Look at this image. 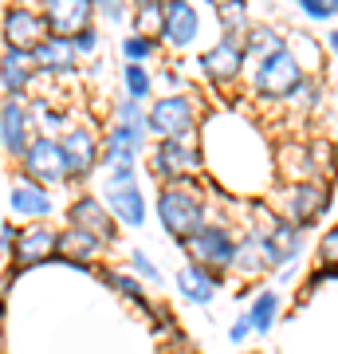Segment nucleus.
<instances>
[{
  "label": "nucleus",
  "instance_id": "obj_45",
  "mask_svg": "<svg viewBox=\"0 0 338 354\" xmlns=\"http://www.w3.org/2000/svg\"><path fill=\"white\" fill-rule=\"evenodd\" d=\"M165 4H185V0H165Z\"/></svg>",
  "mask_w": 338,
  "mask_h": 354
},
{
  "label": "nucleus",
  "instance_id": "obj_6",
  "mask_svg": "<svg viewBox=\"0 0 338 354\" xmlns=\"http://www.w3.org/2000/svg\"><path fill=\"white\" fill-rule=\"evenodd\" d=\"M256 241H260L263 256H267V268L272 272H283L299 260L303 252V228L291 221V216H267V228H252Z\"/></svg>",
  "mask_w": 338,
  "mask_h": 354
},
{
  "label": "nucleus",
  "instance_id": "obj_27",
  "mask_svg": "<svg viewBox=\"0 0 338 354\" xmlns=\"http://www.w3.org/2000/svg\"><path fill=\"white\" fill-rule=\"evenodd\" d=\"M165 16H169V4H165V0H146V4H138V12H134V32H138V36L162 39Z\"/></svg>",
  "mask_w": 338,
  "mask_h": 354
},
{
  "label": "nucleus",
  "instance_id": "obj_12",
  "mask_svg": "<svg viewBox=\"0 0 338 354\" xmlns=\"http://www.w3.org/2000/svg\"><path fill=\"white\" fill-rule=\"evenodd\" d=\"M32 111H28L20 99H4V111H0V142H4V158L12 162H24L28 146H32Z\"/></svg>",
  "mask_w": 338,
  "mask_h": 354
},
{
  "label": "nucleus",
  "instance_id": "obj_10",
  "mask_svg": "<svg viewBox=\"0 0 338 354\" xmlns=\"http://www.w3.org/2000/svg\"><path fill=\"white\" fill-rule=\"evenodd\" d=\"M326 205H330V185L319 181V177H299V181L288 185V216L299 228L319 225V216L326 213Z\"/></svg>",
  "mask_w": 338,
  "mask_h": 354
},
{
  "label": "nucleus",
  "instance_id": "obj_32",
  "mask_svg": "<svg viewBox=\"0 0 338 354\" xmlns=\"http://www.w3.org/2000/svg\"><path fill=\"white\" fill-rule=\"evenodd\" d=\"M28 111H32V122L39 127V134H48V130H55V127L63 122V111H55V106H48L44 99H36L32 106H28Z\"/></svg>",
  "mask_w": 338,
  "mask_h": 354
},
{
  "label": "nucleus",
  "instance_id": "obj_3",
  "mask_svg": "<svg viewBox=\"0 0 338 354\" xmlns=\"http://www.w3.org/2000/svg\"><path fill=\"white\" fill-rule=\"evenodd\" d=\"M303 67H299V59L291 55L288 48L283 51H276V55H267L263 64H256V95L260 99H267V102H288L295 91L303 87Z\"/></svg>",
  "mask_w": 338,
  "mask_h": 354
},
{
  "label": "nucleus",
  "instance_id": "obj_16",
  "mask_svg": "<svg viewBox=\"0 0 338 354\" xmlns=\"http://www.w3.org/2000/svg\"><path fill=\"white\" fill-rule=\"evenodd\" d=\"M8 209H12V216H20V221L39 225V221H48V216L55 213V201H51V193L44 189V185H36V181H28V177L20 174V177L8 181Z\"/></svg>",
  "mask_w": 338,
  "mask_h": 354
},
{
  "label": "nucleus",
  "instance_id": "obj_9",
  "mask_svg": "<svg viewBox=\"0 0 338 354\" xmlns=\"http://www.w3.org/2000/svg\"><path fill=\"white\" fill-rule=\"evenodd\" d=\"M59 146L67 153V174H71V181H87L102 165V142L95 138L91 127H67L59 134Z\"/></svg>",
  "mask_w": 338,
  "mask_h": 354
},
{
  "label": "nucleus",
  "instance_id": "obj_26",
  "mask_svg": "<svg viewBox=\"0 0 338 354\" xmlns=\"http://www.w3.org/2000/svg\"><path fill=\"white\" fill-rule=\"evenodd\" d=\"M236 272H240V276H248V279L272 272V268H267V256H263V248H260V241H256V232H244V236H240Z\"/></svg>",
  "mask_w": 338,
  "mask_h": 354
},
{
  "label": "nucleus",
  "instance_id": "obj_14",
  "mask_svg": "<svg viewBox=\"0 0 338 354\" xmlns=\"http://www.w3.org/2000/svg\"><path fill=\"white\" fill-rule=\"evenodd\" d=\"M51 36L44 12H32V8H8L4 12V48H16V51H32Z\"/></svg>",
  "mask_w": 338,
  "mask_h": 354
},
{
  "label": "nucleus",
  "instance_id": "obj_44",
  "mask_svg": "<svg viewBox=\"0 0 338 354\" xmlns=\"http://www.w3.org/2000/svg\"><path fill=\"white\" fill-rule=\"evenodd\" d=\"M335 146H338V118H335Z\"/></svg>",
  "mask_w": 338,
  "mask_h": 354
},
{
  "label": "nucleus",
  "instance_id": "obj_11",
  "mask_svg": "<svg viewBox=\"0 0 338 354\" xmlns=\"http://www.w3.org/2000/svg\"><path fill=\"white\" fill-rule=\"evenodd\" d=\"M102 201H106V209L114 213V221L122 228H142L146 225V193H142L138 177L134 181H114V177H106L102 181Z\"/></svg>",
  "mask_w": 338,
  "mask_h": 354
},
{
  "label": "nucleus",
  "instance_id": "obj_7",
  "mask_svg": "<svg viewBox=\"0 0 338 354\" xmlns=\"http://www.w3.org/2000/svg\"><path fill=\"white\" fill-rule=\"evenodd\" d=\"M205 158H200L197 146L189 142H177V138H158V146L150 150V174L165 185H177V181H189L197 174Z\"/></svg>",
  "mask_w": 338,
  "mask_h": 354
},
{
  "label": "nucleus",
  "instance_id": "obj_35",
  "mask_svg": "<svg viewBox=\"0 0 338 354\" xmlns=\"http://www.w3.org/2000/svg\"><path fill=\"white\" fill-rule=\"evenodd\" d=\"M319 99H323V91H319V83L314 79H303V87L291 95V106H303V111H311V106H319Z\"/></svg>",
  "mask_w": 338,
  "mask_h": 354
},
{
  "label": "nucleus",
  "instance_id": "obj_37",
  "mask_svg": "<svg viewBox=\"0 0 338 354\" xmlns=\"http://www.w3.org/2000/svg\"><path fill=\"white\" fill-rule=\"evenodd\" d=\"M248 335H256V327H252V319L248 315H236V323H232V327H228V342H244L248 339Z\"/></svg>",
  "mask_w": 338,
  "mask_h": 354
},
{
  "label": "nucleus",
  "instance_id": "obj_1",
  "mask_svg": "<svg viewBox=\"0 0 338 354\" xmlns=\"http://www.w3.org/2000/svg\"><path fill=\"white\" fill-rule=\"evenodd\" d=\"M158 221H162L165 236H173L177 244H189L200 228L209 225V205L193 189V181L162 185V193H158Z\"/></svg>",
  "mask_w": 338,
  "mask_h": 354
},
{
  "label": "nucleus",
  "instance_id": "obj_20",
  "mask_svg": "<svg viewBox=\"0 0 338 354\" xmlns=\"http://www.w3.org/2000/svg\"><path fill=\"white\" fill-rule=\"evenodd\" d=\"M32 64H36L39 71H48V75H71V71L79 67V48H75V39L48 36L36 51H32Z\"/></svg>",
  "mask_w": 338,
  "mask_h": 354
},
{
  "label": "nucleus",
  "instance_id": "obj_24",
  "mask_svg": "<svg viewBox=\"0 0 338 354\" xmlns=\"http://www.w3.org/2000/svg\"><path fill=\"white\" fill-rule=\"evenodd\" d=\"M288 51L299 59V67H303V75L307 79H314L319 71H323V44H319L314 36H307V32H291Z\"/></svg>",
  "mask_w": 338,
  "mask_h": 354
},
{
  "label": "nucleus",
  "instance_id": "obj_36",
  "mask_svg": "<svg viewBox=\"0 0 338 354\" xmlns=\"http://www.w3.org/2000/svg\"><path fill=\"white\" fill-rule=\"evenodd\" d=\"M295 4L311 20H330V16H338V0H295Z\"/></svg>",
  "mask_w": 338,
  "mask_h": 354
},
{
  "label": "nucleus",
  "instance_id": "obj_13",
  "mask_svg": "<svg viewBox=\"0 0 338 354\" xmlns=\"http://www.w3.org/2000/svg\"><path fill=\"white\" fill-rule=\"evenodd\" d=\"M55 248H59V232L48 225V221H39V225H28L20 232V241H16V252L8 264L16 272H28V268L44 264V260H55Z\"/></svg>",
  "mask_w": 338,
  "mask_h": 354
},
{
  "label": "nucleus",
  "instance_id": "obj_28",
  "mask_svg": "<svg viewBox=\"0 0 338 354\" xmlns=\"http://www.w3.org/2000/svg\"><path fill=\"white\" fill-rule=\"evenodd\" d=\"M102 283H106V288H114L122 299L138 304L142 311H150V299H146V279H138L134 272H102Z\"/></svg>",
  "mask_w": 338,
  "mask_h": 354
},
{
  "label": "nucleus",
  "instance_id": "obj_2",
  "mask_svg": "<svg viewBox=\"0 0 338 354\" xmlns=\"http://www.w3.org/2000/svg\"><path fill=\"white\" fill-rule=\"evenodd\" d=\"M181 248L189 252V260H197V264L213 268V272H220V276H225L228 268H236L240 236H236L228 225H216V221H209V225L200 228V232H197L189 244H181Z\"/></svg>",
  "mask_w": 338,
  "mask_h": 354
},
{
  "label": "nucleus",
  "instance_id": "obj_40",
  "mask_svg": "<svg viewBox=\"0 0 338 354\" xmlns=\"http://www.w3.org/2000/svg\"><path fill=\"white\" fill-rule=\"evenodd\" d=\"M95 8H99V12H106L114 24H118V20L126 16V0H95Z\"/></svg>",
  "mask_w": 338,
  "mask_h": 354
},
{
  "label": "nucleus",
  "instance_id": "obj_25",
  "mask_svg": "<svg viewBox=\"0 0 338 354\" xmlns=\"http://www.w3.org/2000/svg\"><path fill=\"white\" fill-rule=\"evenodd\" d=\"M288 48V36H279V28H252L248 36H244V51H248V59H256V64H263L267 55H276V51Z\"/></svg>",
  "mask_w": 338,
  "mask_h": 354
},
{
  "label": "nucleus",
  "instance_id": "obj_39",
  "mask_svg": "<svg viewBox=\"0 0 338 354\" xmlns=\"http://www.w3.org/2000/svg\"><path fill=\"white\" fill-rule=\"evenodd\" d=\"M75 48H79V55H91V51L99 48V28H87V32H79V36H75Z\"/></svg>",
  "mask_w": 338,
  "mask_h": 354
},
{
  "label": "nucleus",
  "instance_id": "obj_15",
  "mask_svg": "<svg viewBox=\"0 0 338 354\" xmlns=\"http://www.w3.org/2000/svg\"><path fill=\"white\" fill-rule=\"evenodd\" d=\"M44 20H48L51 36L75 39L95 20V0H44Z\"/></svg>",
  "mask_w": 338,
  "mask_h": 354
},
{
  "label": "nucleus",
  "instance_id": "obj_23",
  "mask_svg": "<svg viewBox=\"0 0 338 354\" xmlns=\"http://www.w3.org/2000/svg\"><path fill=\"white\" fill-rule=\"evenodd\" d=\"M244 315L252 319L256 335H267V330L276 327V319H279V291L276 288H260L256 295H252V304H248Z\"/></svg>",
  "mask_w": 338,
  "mask_h": 354
},
{
  "label": "nucleus",
  "instance_id": "obj_21",
  "mask_svg": "<svg viewBox=\"0 0 338 354\" xmlns=\"http://www.w3.org/2000/svg\"><path fill=\"white\" fill-rule=\"evenodd\" d=\"M200 32V16L193 4H169V16H165V32H162V44L169 48H189Z\"/></svg>",
  "mask_w": 338,
  "mask_h": 354
},
{
  "label": "nucleus",
  "instance_id": "obj_18",
  "mask_svg": "<svg viewBox=\"0 0 338 354\" xmlns=\"http://www.w3.org/2000/svg\"><path fill=\"white\" fill-rule=\"evenodd\" d=\"M177 291H181V299L193 307H209L216 299V291H220V283H225V276L220 272H213V268L197 264V260H189V264L177 268L173 276Z\"/></svg>",
  "mask_w": 338,
  "mask_h": 354
},
{
  "label": "nucleus",
  "instance_id": "obj_38",
  "mask_svg": "<svg viewBox=\"0 0 338 354\" xmlns=\"http://www.w3.org/2000/svg\"><path fill=\"white\" fill-rule=\"evenodd\" d=\"M16 241H20V232H16V225H12V216L0 225V244H4V256L12 260V252H16Z\"/></svg>",
  "mask_w": 338,
  "mask_h": 354
},
{
  "label": "nucleus",
  "instance_id": "obj_4",
  "mask_svg": "<svg viewBox=\"0 0 338 354\" xmlns=\"http://www.w3.org/2000/svg\"><path fill=\"white\" fill-rule=\"evenodd\" d=\"M20 174L28 181H36L44 189H55V185H67L71 174H67V153H63L59 138H51V134H36L32 146H28L24 162H20Z\"/></svg>",
  "mask_w": 338,
  "mask_h": 354
},
{
  "label": "nucleus",
  "instance_id": "obj_43",
  "mask_svg": "<svg viewBox=\"0 0 338 354\" xmlns=\"http://www.w3.org/2000/svg\"><path fill=\"white\" fill-rule=\"evenodd\" d=\"M209 4H213V8H225V4H228V0H209Z\"/></svg>",
  "mask_w": 338,
  "mask_h": 354
},
{
  "label": "nucleus",
  "instance_id": "obj_22",
  "mask_svg": "<svg viewBox=\"0 0 338 354\" xmlns=\"http://www.w3.org/2000/svg\"><path fill=\"white\" fill-rule=\"evenodd\" d=\"M0 83H4V99H20L32 83V55L16 48H4V64H0Z\"/></svg>",
  "mask_w": 338,
  "mask_h": 354
},
{
  "label": "nucleus",
  "instance_id": "obj_5",
  "mask_svg": "<svg viewBox=\"0 0 338 354\" xmlns=\"http://www.w3.org/2000/svg\"><path fill=\"white\" fill-rule=\"evenodd\" d=\"M150 134L153 138H177V142H189L193 130H197V106L189 95H162V99L150 102Z\"/></svg>",
  "mask_w": 338,
  "mask_h": 354
},
{
  "label": "nucleus",
  "instance_id": "obj_33",
  "mask_svg": "<svg viewBox=\"0 0 338 354\" xmlns=\"http://www.w3.org/2000/svg\"><path fill=\"white\" fill-rule=\"evenodd\" d=\"M130 268H134V276L146 279V283H162V272H158V264H153V260L142 252V248H130Z\"/></svg>",
  "mask_w": 338,
  "mask_h": 354
},
{
  "label": "nucleus",
  "instance_id": "obj_8",
  "mask_svg": "<svg viewBox=\"0 0 338 354\" xmlns=\"http://www.w3.org/2000/svg\"><path fill=\"white\" fill-rule=\"evenodd\" d=\"M244 59H248V51H244V39H228L220 36L213 48H205L197 55V67L205 79H213L216 87H228V83H236L240 71H244Z\"/></svg>",
  "mask_w": 338,
  "mask_h": 354
},
{
  "label": "nucleus",
  "instance_id": "obj_46",
  "mask_svg": "<svg viewBox=\"0 0 338 354\" xmlns=\"http://www.w3.org/2000/svg\"><path fill=\"white\" fill-rule=\"evenodd\" d=\"M138 4H146V0H138Z\"/></svg>",
  "mask_w": 338,
  "mask_h": 354
},
{
  "label": "nucleus",
  "instance_id": "obj_41",
  "mask_svg": "<svg viewBox=\"0 0 338 354\" xmlns=\"http://www.w3.org/2000/svg\"><path fill=\"white\" fill-rule=\"evenodd\" d=\"M165 83H169V87H181V75H177V71H173V67H165Z\"/></svg>",
  "mask_w": 338,
  "mask_h": 354
},
{
  "label": "nucleus",
  "instance_id": "obj_17",
  "mask_svg": "<svg viewBox=\"0 0 338 354\" xmlns=\"http://www.w3.org/2000/svg\"><path fill=\"white\" fill-rule=\"evenodd\" d=\"M67 225L83 228V232H91V236H99L102 244H111L114 236H118V221H114V213L106 209V201H99V197H79V201H71V209H67Z\"/></svg>",
  "mask_w": 338,
  "mask_h": 354
},
{
  "label": "nucleus",
  "instance_id": "obj_31",
  "mask_svg": "<svg viewBox=\"0 0 338 354\" xmlns=\"http://www.w3.org/2000/svg\"><path fill=\"white\" fill-rule=\"evenodd\" d=\"M153 51H158V39H153V36H138V32H134V36H126V39H122V55L130 59V64H142V59H150Z\"/></svg>",
  "mask_w": 338,
  "mask_h": 354
},
{
  "label": "nucleus",
  "instance_id": "obj_30",
  "mask_svg": "<svg viewBox=\"0 0 338 354\" xmlns=\"http://www.w3.org/2000/svg\"><path fill=\"white\" fill-rule=\"evenodd\" d=\"M122 83H126V95H130V99H138V102H146V99H150V91H153V79H150V71H146L142 64H126Z\"/></svg>",
  "mask_w": 338,
  "mask_h": 354
},
{
  "label": "nucleus",
  "instance_id": "obj_19",
  "mask_svg": "<svg viewBox=\"0 0 338 354\" xmlns=\"http://www.w3.org/2000/svg\"><path fill=\"white\" fill-rule=\"evenodd\" d=\"M102 248H106V244H102L99 236H91V232H83V228L67 225L59 232L55 260H63L67 268H79V272H91V264H95V256H99Z\"/></svg>",
  "mask_w": 338,
  "mask_h": 354
},
{
  "label": "nucleus",
  "instance_id": "obj_42",
  "mask_svg": "<svg viewBox=\"0 0 338 354\" xmlns=\"http://www.w3.org/2000/svg\"><path fill=\"white\" fill-rule=\"evenodd\" d=\"M326 48H330V51H335V55H338V28H335V32H330V39H326Z\"/></svg>",
  "mask_w": 338,
  "mask_h": 354
},
{
  "label": "nucleus",
  "instance_id": "obj_29",
  "mask_svg": "<svg viewBox=\"0 0 338 354\" xmlns=\"http://www.w3.org/2000/svg\"><path fill=\"white\" fill-rule=\"evenodd\" d=\"M216 16H220V32H225L228 39H240L248 36L252 24H248V0H228L225 8H216Z\"/></svg>",
  "mask_w": 338,
  "mask_h": 354
},
{
  "label": "nucleus",
  "instance_id": "obj_34",
  "mask_svg": "<svg viewBox=\"0 0 338 354\" xmlns=\"http://www.w3.org/2000/svg\"><path fill=\"white\" fill-rule=\"evenodd\" d=\"M319 264L338 268V225H330L323 236H319Z\"/></svg>",
  "mask_w": 338,
  "mask_h": 354
}]
</instances>
